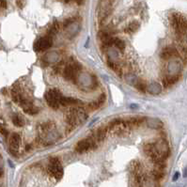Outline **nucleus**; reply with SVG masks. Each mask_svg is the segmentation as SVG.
Listing matches in <instances>:
<instances>
[{"mask_svg":"<svg viewBox=\"0 0 187 187\" xmlns=\"http://www.w3.org/2000/svg\"><path fill=\"white\" fill-rule=\"evenodd\" d=\"M178 76H166L163 79V84L165 87H168L172 85H174L178 81Z\"/></svg>","mask_w":187,"mask_h":187,"instance_id":"a211bd4d","label":"nucleus"},{"mask_svg":"<svg viewBox=\"0 0 187 187\" xmlns=\"http://www.w3.org/2000/svg\"><path fill=\"white\" fill-rule=\"evenodd\" d=\"M108 130L111 131L115 135L123 136L130 131V125L128 124L127 121H123L121 119L113 120L108 124Z\"/></svg>","mask_w":187,"mask_h":187,"instance_id":"f03ea898","label":"nucleus"},{"mask_svg":"<svg viewBox=\"0 0 187 187\" xmlns=\"http://www.w3.org/2000/svg\"><path fill=\"white\" fill-rule=\"evenodd\" d=\"M81 66L77 63L68 64L63 70V76L67 81H75L80 71Z\"/></svg>","mask_w":187,"mask_h":187,"instance_id":"423d86ee","label":"nucleus"},{"mask_svg":"<svg viewBox=\"0 0 187 187\" xmlns=\"http://www.w3.org/2000/svg\"><path fill=\"white\" fill-rule=\"evenodd\" d=\"M112 3H113V0H102V4H101V13L104 14V16H106V15L108 14Z\"/></svg>","mask_w":187,"mask_h":187,"instance_id":"dca6fc26","label":"nucleus"},{"mask_svg":"<svg viewBox=\"0 0 187 187\" xmlns=\"http://www.w3.org/2000/svg\"><path fill=\"white\" fill-rule=\"evenodd\" d=\"M86 0H75V2L78 4V5H83L85 3Z\"/></svg>","mask_w":187,"mask_h":187,"instance_id":"c756f323","label":"nucleus"},{"mask_svg":"<svg viewBox=\"0 0 187 187\" xmlns=\"http://www.w3.org/2000/svg\"><path fill=\"white\" fill-rule=\"evenodd\" d=\"M97 143L98 142L93 136L81 139L75 145V151L78 153H85L91 150H94L97 147Z\"/></svg>","mask_w":187,"mask_h":187,"instance_id":"7ed1b4c3","label":"nucleus"},{"mask_svg":"<svg viewBox=\"0 0 187 187\" xmlns=\"http://www.w3.org/2000/svg\"><path fill=\"white\" fill-rule=\"evenodd\" d=\"M78 101L74 98H71V97H64L62 96L61 98V101H60V106H72V105H75L77 104Z\"/></svg>","mask_w":187,"mask_h":187,"instance_id":"f3484780","label":"nucleus"},{"mask_svg":"<svg viewBox=\"0 0 187 187\" xmlns=\"http://www.w3.org/2000/svg\"><path fill=\"white\" fill-rule=\"evenodd\" d=\"M113 45H115L121 51H123L125 49V42L121 39H119V38L113 39Z\"/></svg>","mask_w":187,"mask_h":187,"instance_id":"5701e85b","label":"nucleus"},{"mask_svg":"<svg viewBox=\"0 0 187 187\" xmlns=\"http://www.w3.org/2000/svg\"><path fill=\"white\" fill-rule=\"evenodd\" d=\"M147 90H148L149 93H150V94L157 95L162 91V86H160V84L153 82V83H150V85L147 86Z\"/></svg>","mask_w":187,"mask_h":187,"instance_id":"2eb2a0df","label":"nucleus"},{"mask_svg":"<svg viewBox=\"0 0 187 187\" xmlns=\"http://www.w3.org/2000/svg\"><path fill=\"white\" fill-rule=\"evenodd\" d=\"M16 4L19 8H23L26 4V0H16Z\"/></svg>","mask_w":187,"mask_h":187,"instance_id":"bb28decb","label":"nucleus"},{"mask_svg":"<svg viewBox=\"0 0 187 187\" xmlns=\"http://www.w3.org/2000/svg\"><path fill=\"white\" fill-rule=\"evenodd\" d=\"M61 98H62V94L59 90L56 88L48 90L45 94V101L47 105L53 109H57L60 106Z\"/></svg>","mask_w":187,"mask_h":187,"instance_id":"20e7f679","label":"nucleus"},{"mask_svg":"<svg viewBox=\"0 0 187 187\" xmlns=\"http://www.w3.org/2000/svg\"><path fill=\"white\" fill-rule=\"evenodd\" d=\"M183 177H184V178H186V177H187V167H185V169H184V172H183Z\"/></svg>","mask_w":187,"mask_h":187,"instance_id":"7c9ffc66","label":"nucleus"},{"mask_svg":"<svg viewBox=\"0 0 187 187\" xmlns=\"http://www.w3.org/2000/svg\"><path fill=\"white\" fill-rule=\"evenodd\" d=\"M52 46V39L50 37H43L36 41L34 43V50L36 52H42Z\"/></svg>","mask_w":187,"mask_h":187,"instance_id":"9d476101","label":"nucleus"},{"mask_svg":"<svg viewBox=\"0 0 187 187\" xmlns=\"http://www.w3.org/2000/svg\"><path fill=\"white\" fill-rule=\"evenodd\" d=\"M144 121H145V119L144 118H139V117H135V118H132V119L127 121V122L130 125V127L131 126H138Z\"/></svg>","mask_w":187,"mask_h":187,"instance_id":"aec40b11","label":"nucleus"},{"mask_svg":"<svg viewBox=\"0 0 187 187\" xmlns=\"http://www.w3.org/2000/svg\"><path fill=\"white\" fill-rule=\"evenodd\" d=\"M49 172L57 180H60L63 176V167L59 160L56 157L51 158L49 162Z\"/></svg>","mask_w":187,"mask_h":187,"instance_id":"0eeeda50","label":"nucleus"},{"mask_svg":"<svg viewBox=\"0 0 187 187\" xmlns=\"http://www.w3.org/2000/svg\"><path fill=\"white\" fill-rule=\"evenodd\" d=\"M0 133H1L3 135H5V136H8L9 135V131L4 127V126H2V125H0Z\"/></svg>","mask_w":187,"mask_h":187,"instance_id":"a878e982","label":"nucleus"},{"mask_svg":"<svg viewBox=\"0 0 187 187\" xmlns=\"http://www.w3.org/2000/svg\"><path fill=\"white\" fill-rule=\"evenodd\" d=\"M138 28H139V24H138L137 22H133V23H131V24L126 27L125 32H126V33H129V34L135 33V32H136V31L138 30Z\"/></svg>","mask_w":187,"mask_h":187,"instance_id":"4be33fe9","label":"nucleus"},{"mask_svg":"<svg viewBox=\"0 0 187 187\" xmlns=\"http://www.w3.org/2000/svg\"><path fill=\"white\" fill-rule=\"evenodd\" d=\"M147 83L143 80H138L136 85H135V87L137 88V90L141 91V92H146L147 90Z\"/></svg>","mask_w":187,"mask_h":187,"instance_id":"b1692460","label":"nucleus"},{"mask_svg":"<svg viewBox=\"0 0 187 187\" xmlns=\"http://www.w3.org/2000/svg\"><path fill=\"white\" fill-rule=\"evenodd\" d=\"M70 1V0H65V2H69Z\"/></svg>","mask_w":187,"mask_h":187,"instance_id":"473e14b6","label":"nucleus"},{"mask_svg":"<svg viewBox=\"0 0 187 187\" xmlns=\"http://www.w3.org/2000/svg\"><path fill=\"white\" fill-rule=\"evenodd\" d=\"M171 25L178 34H182L187 30V20L180 13H173L171 15Z\"/></svg>","mask_w":187,"mask_h":187,"instance_id":"39448f33","label":"nucleus"},{"mask_svg":"<svg viewBox=\"0 0 187 187\" xmlns=\"http://www.w3.org/2000/svg\"><path fill=\"white\" fill-rule=\"evenodd\" d=\"M7 8V2L6 0H0V10H3Z\"/></svg>","mask_w":187,"mask_h":187,"instance_id":"cd10ccee","label":"nucleus"},{"mask_svg":"<svg viewBox=\"0 0 187 187\" xmlns=\"http://www.w3.org/2000/svg\"><path fill=\"white\" fill-rule=\"evenodd\" d=\"M107 132H108V128L106 127V126H102V127L97 129L95 136H93V137L95 138V140L97 142H102V141H104L106 139Z\"/></svg>","mask_w":187,"mask_h":187,"instance_id":"ddd939ff","label":"nucleus"},{"mask_svg":"<svg viewBox=\"0 0 187 187\" xmlns=\"http://www.w3.org/2000/svg\"><path fill=\"white\" fill-rule=\"evenodd\" d=\"M22 107H23L24 111H25L27 114H28V115H36V114H38L39 111H40L39 108L36 107L35 106H33L31 102H27V103L25 104Z\"/></svg>","mask_w":187,"mask_h":187,"instance_id":"4468645a","label":"nucleus"},{"mask_svg":"<svg viewBox=\"0 0 187 187\" xmlns=\"http://www.w3.org/2000/svg\"><path fill=\"white\" fill-rule=\"evenodd\" d=\"M179 177H180V173H179V172H176L175 175H174V177H173V180H174V181L177 180L179 179Z\"/></svg>","mask_w":187,"mask_h":187,"instance_id":"c85d7f7f","label":"nucleus"},{"mask_svg":"<svg viewBox=\"0 0 187 187\" xmlns=\"http://www.w3.org/2000/svg\"><path fill=\"white\" fill-rule=\"evenodd\" d=\"M86 120V113L82 108L71 109L66 116V122L68 126L72 129L85 122Z\"/></svg>","mask_w":187,"mask_h":187,"instance_id":"f257e3e1","label":"nucleus"},{"mask_svg":"<svg viewBox=\"0 0 187 187\" xmlns=\"http://www.w3.org/2000/svg\"><path fill=\"white\" fill-rule=\"evenodd\" d=\"M165 173H164V169L161 168H157L155 167L152 171H151V176L154 180H161L164 177Z\"/></svg>","mask_w":187,"mask_h":187,"instance_id":"412c9836","label":"nucleus"},{"mask_svg":"<svg viewBox=\"0 0 187 187\" xmlns=\"http://www.w3.org/2000/svg\"><path fill=\"white\" fill-rule=\"evenodd\" d=\"M12 122L16 127H23L25 125V120L21 115H14L12 117Z\"/></svg>","mask_w":187,"mask_h":187,"instance_id":"6ab92c4d","label":"nucleus"},{"mask_svg":"<svg viewBox=\"0 0 187 187\" xmlns=\"http://www.w3.org/2000/svg\"><path fill=\"white\" fill-rule=\"evenodd\" d=\"M108 64H109V67H110L112 70H114V71H116V73H120V74H121V70L119 68V66H118L117 64H114V63H112V62H109Z\"/></svg>","mask_w":187,"mask_h":187,"instance_id":"393cba45","label":"nucleus"},{"mask_svg":"<svg viewBox=\"0 0 187 187\" xmlns=\"http://www.w3.org/2000/svg\"><path fill=\"white\" fill-rule=\"evenodd\" d=\"M146 121V124L149 128H151V129H155V130H158V129H161L163 128L164 126V123L159 120V119H155V118H148L147 120H145Z\"/></svg>","mask_w":187,"mask_h":187,"instance_id":"f8f14e48","label":"nucleus"},{"mask_svg":"<svg viewBox=\"0 0 187 187\" xmlns=\"http://www.w3.org/2000/svg\"><path fill=\"white\" fill-rule=\"evenodd\" d=\"M20 145H21V136L16 133L12 134L9 137V147L11 152L16 155L19 151Z\"/></svg>","mask_w":187,"mask_h":187,"instance_id":"6e6552de","label":"nucleus"},{"mask_svg":"<svg viewBox=\"0 0 187 187\" xmlns=\"http://www.w3.org/2000/svg\"><path fill=\"white\" fill-rule=\"evenodd\" d=\"M2 174H3V173H2V170H1V169H0V177H1V176H2Z\"/></svg>","mask_w":187,"mask_h":187,"instance_id":"2f4dec72","label":"nucleus"},{"mask_svg":"<svg viewBox=\"0 0 187 187\" xmlns=\"http://www.w3.org/2000/svg\"><path fill=\"white\" fill-rule=\"evenodd\" d=\"M178 56V51L173 48V47H165V49L162 50L161 52V58L164 59V60H167V59H170L172 57H175Z\"/></svg>","mask_w":187,"mask_h":187,"instance_id":"9b49d317","label":"nucleus"},{"mask_svg":"<svg viewBox=\"0 0 187 187\" xmlns=\"http://www.w3.org/2000/svg\"><path fill=\"white\" fill-rule=\"evenodd\" d=\"M154 145H155V148H156L158 153L160 154V156L164 160H165L168 157L169 152H170L167 142L165 139H159L158 141L154 142Z\"/></svg>","mask_w":187,"mask_h":187,"instance_id":"1a4fd4ad","label":"nucleus"}]
</instances>
